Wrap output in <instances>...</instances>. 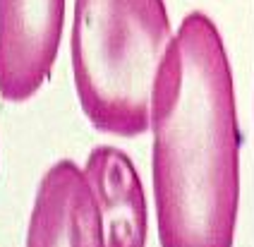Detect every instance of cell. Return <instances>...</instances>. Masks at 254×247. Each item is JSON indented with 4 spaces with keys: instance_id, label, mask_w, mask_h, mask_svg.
Wrapping results in <instances>:
<instances>
[{
    "instance_id": "277c9868",
    "label": "cell",
    "mask_w": 254,
    "mask_h": 247,
    "mask_svg": "<svg viewBox=\"0 0 254 247\" xmlns=\"http://www.w3.org/2000/svg\"><path fill=\"white\" fill-rule=\"evenodd\" d=\"M27 247H103L99 204L72 159L56 161L43 173L29 216Z\"/></svg>"
},
{
    "instance_id": "3957f363",
    "label": "cell",
    "mask_w": 254,
    "mask_h": 247,
    "mask_svg": "<svg viewBox=\"0 0 254 247\" xmlns=\"http://www.w3.org/2000/svg\"><path fill=\"white\" fill-rule=\"evenodd\" d=\"M65 0H0V96L29 101L53 72Z\"/></svg>"
},
{
    "instance_id": "6da1fadb",
    "label": "cell",
    "mask_w": 254,
    "mask_h": 247,
    "mask_svg": "<svg viewBox=\"0 0 254 247\" xmlns=\"http://www.w3.org/2000/svg\"><path fill=\"white\" fill-rule=\"evenodd\" d=\"M154 194L161 247H233L240 206V125L226 44L190 12L156 72Z\"/></svg>"
},
{
    "instance_id": "5b68a950",
    "label": "cell",
    "mask_w": 254,
    "mask_h": 247,
    "mask_svg": "<svg viewBox=\"0 0 254 247\" xmlns=\"http://www.w3.org/2000/svg\"><path fill=\"white\" fill-rule=\"evenodd\" d=\"M82 171L99 204L103 247H146V194L132 159L118 146L99 144Z\"/></svg>"
},
{
    "instance_id": "7a4b0ae2",
    "label": "cell",
    "mask_w": 254,
    "mask_h": 247,
    "mask_svg": "<svg viewBox=\"0 0 254 247\" xmlns=\"http://www.w3.org/2000/svg\"><path fill=\"white\" fill-rule=\"evenodd\" d=\"M173 34L163 0H74L72 77L99 132L139 137L149 130L154 79Z\"/></svg>"
}]
</instances>
